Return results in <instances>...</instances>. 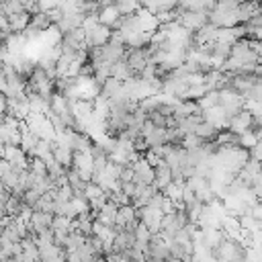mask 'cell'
<instances>
[{"label":"cell","mask_w":262,"mask_h":262,"mask_svg":"<svg viewBox=\"0 0 262 262\" xmlns=\"http://www.w3.org/2000/svg\"><path fill=\"white\" fill-rule=\"evenodd\" d=\"M260 6H262V0H260Z\"/></svg>","instance_id":"cell-32"},{"label":"cell","mask_w":262,"mask_h":262,"mask_svg":"<svg viewBox=\"0 0 262 262\" xmlns=\"http://www.w3.org/2000/svg\"><path fill=\"white\" fill-rule=\"evenodd\" d=\"M156 192H160V190H158L154 184H147V186L137 184V186H135V192H133V196H131V205H133L135 209L147 207V205L151 203V199L156 196Z\"/></svg>","instance_id":"cell-10"},{"label":"cell","mask_w":262,"mask_h":262,"mask_svg":"<svg viewBox=\"0 0 262 262\" xmlns=\"http://www.w3.org/2000/svg\"><path fill=\"white\" fill-rule=\"evenodd\" d=\"M252 125H254V115H252L248 108H244V111H239L237 115L229 117L227 129H229V131H233V133H237V135H242V133L250 131V129H252Z\"/></svg>","instance_id":"cell-8"},{"label":"cell","mask_w":262,"mask_h":262,"mask_svg":"<svg viewBox=\"0 0 262 262\" xmlns=\"http://www.w3.org/2000/svg\"><path fill=\"white\" fill-rule=\"evenodd\" d=\"M121 16H123V14L117 10L115 4H111V6H102L100 12H98V23L104 25V27H108V29H117Z\"/></svg>","instance_id":"cell-15"},{"label":"cell","mask_w":262,"mask_h":262,"mask_svg":"<svg viewBox=\"0 0 262 262\" xmlns=\"http://www.w3.org/2000/svg\"><path fill=\"white\" fill-rule=\"evenodd\" d=\"M237 2L242 4V2H260V0H237Z\"/></svg>","instance_id":"cell-31"},{"label":"cell","mask_w":262,"mask_h":262,"mask_svg":"<svg viewBox=\"0 0 262 262\" xmlns=\"http://www.w3.org/2000/svg\"><path fill=\"white\" fill-rule=\"evenodd\" d=\"M149 237H151V231H149L143 223H139L137 229H135V248H139V250L145 252V248H147V244H149Z\"/></svg>","instance_id":"cell-25"},{"label":"cell","mask_w":262,"mask_h":262,"mask_svg":"<svg viewBox=\"0 0 262 262\" xmlns=\"http://www.w3.org/2000/svg\"><path fill=\"white\" fill-rule=\"evenodd\" d=\"M23 10H27V8L20 0H0V12L4 16H12V14H18Z\"/></svg>","instance_id":"cell-23"},{"label":"cell","mask_w":262,"mask_h":262,"mask_svg":"<svg viewBox=\"0 0 262 262\" xmlns=\"http://www.w3.org/2000/svg\"><path fill=\"white\" fill-rule=\"evenodd\" d=\"M84 244H86V235H84V233H80V231H70L68 237H66V242H63V248H66V252H76V250H80Z\"/></svg>","instance_id":"cell-21"},{"label":"cell","mask_w":262,"mask_h":262,"mask_svg":"<svg viewBox=\"0 0 262 262\" xmlns=\"http://www.w3.org/2000/svg\"><path fill=\"white\" fill-rule=\"evenodd\" d=\"M258 141H260V139H258V133L252 131V129L239 135V147H244V149H248V151H250Z\"/></svg>","instance_id":"cell-27"},{"label":"cell","mask_w":262,"mask_h":262,"mask_svg":"<svg viewBox=\"0 0 262 262\" xmlns=\"http://www.w3.org/2000/svg\"><path fill=\"white\" fill-rule=\"evenodd\" d=\"M137 217H139V221H141L151 233H160V229H162V219H164V213H162L160 209H156V207H151V205L141 207V209H137Z\"/></svg>","instance_id":"cell-4"},{"label":"cell","mask_w":262,"mask_h":262,"mask_svg":"<svg viewBox=\"0 0 262 262\" xmlns=\"http://www.w3.org/2000/svg\"><path fill=\"white\" fill-rule=\"evenodd\" d=\"M203 119L207 123H211L215 129H227V123H229V117L225 115V111L221 106H213L209 111H203Z\"/></svg>","instance_id":"cell-13"},{"label":"cell","mask_w":262,"mask_h":262,"mask_svg":"<svg viewBox=\"0 0 262 262\" xmlns=\"http://www.w3.org/2000/svg\"><path fill=\"white\" fill-rule=\"evenodd\" d=\"M104 258H106V262H131V258L127 254H108Z\"/></svg>","instance_id":"cell-29"},{"label":"cell","mask_w":262,"mask_h":262,"mask_svg":"<svg viewBox=\"0 0 262 262\" xmlns=\"http://www.w3.org/2000/svg\"><path fill=\"white\" fill-rule=\"evenodd\" d=\"M219 106L225 111L227 117H233L246 108V98L231 88H223V90H219Z\"/></svg>","instance_id":"cell-2"},{"label":"cell","mask_w":262,"mask_h":262,"mask_svg":"<svg viewBox=\"0 0 262 262\" xmlns=\"http://www.w3.org/2000/svg\"><path fill=\"white\" fill-rule=\"evenodd\" d=\"M205 143H207L205 139H201L199 135L190 133V135H184V137H182V143H180V147H184L186 151H196V149H201Z\"/></svg>","instance_id":"cell-26"},{"label":"cell","mask_w":262,"mask_h":262,"mask_svg":"<svg viewBox=\"0 0 262 262\" xmlns=\"http://www.w3.org/2000/svg\"><path fill=\"white\" fill-rule=\"evenodd\" d=\"M178 23L184 29L196 33L201 27H205L209 23V14L201 12V10H182V8H178Z\"/></svg>","instance_id":"cell-3"},{"label":"cell","mask_w":262,"mask_h":262,"mask_svg":"<svg viewBox=\"0 0 262 262\" xmlns=\"http://www.w3.org/2000/svg\"><path fill=\"white\" fill-rule=\"evenodd\" d=\"M111 78H117V80H121V82H127V80H131V78H135V74H133V70L129 68V63H127L125 59H121V61H117V63L113 66Z\"/></svg>","instance_id":"cell-20"},{"label":"cell","mask_w":262,"mask_h":262,"mask_svg":"<svg viewBox=\"0 0 262 262\" xmlns=\"http://www.w3.org/2000/svg\"><path fill=\"white\" fill-rule=\"evenodd\" d=\"M4 160L16 168H27V164H29V156L23 151L20 145H6L4 147Z\"/></svg>","instance_id":"cell-14"},{"label":"cell","mask_w":262,"mask_h":262,"mask_svg":"<svg viewBox=\"0 0 262 262\" xmlns=\"http://www.w3.org/2000/svg\"><path fill=\"white\" fill-rule=\"evenodd\" d=\"M217 133H219V129H215L211 123H207L205 119L196 125V129H194V135H199L201 139H205V141H215V137H217Z\"/></svg>","instance_id":"cell-22"},{"label":"cell","mask_w":262,"mask_h":262,"mask_svg":"<svg viewBox=\"0 0 262 262\" xmlns=\"http://www.w3.org/2000/svg\"><path fill=\"white\" fill-rule=\"evenodd\" d=\"M51 156L63 168H72V164H74V149L68 145H61L57 141H51Z\"/></svg>","instance_id":"cell-12"},{"label":"cell","mask_w":262,"mask_h":262,"mask_svg":"<svg viewBox=\"0 0 262 262\" xmlns=\"http://www.w3.org/2000/svg\"><path fill=\"white\" fill-rule=\"evenodd\" d=\"M4 219H6V217H4V215H2V213H0V231H2V229H4Z\"/></svg>","instance_id":"cell-30"},{"label":"cell","mask_w":262,"mask_h":262,"mask_svg":"<svg viewBox=\"0 0 262 262\" xmlns=\"http://www.w3.org/2000/svg\"><path fill=\"white\" fill-rule=\"evenodd\" d=\"M182 192H184V182H174V180H172V182L166 186V190H164V194L176 205V209H178V207H184V205H182Z\"/></svg>","instance_id":"cell-19"},{"label":"cell","mask_w":262,"mask_h":262,"mask_svg":"<svg viewBox=\"0 0 262 262\" xmlns=\"http://www.w3.org/2000/svg\"><path fill=\"white\" fill-rule=\"evenodd\" d=\"M84 199L88 201V205H90L92 211H98V209L108 201V194H106L96 182H88L86 188H84Z\"/></svg>","instance_id":"cell-9"},{"label":"cell","mask_w":262,"mask_h":262,"mask_svg":"<svg viewBox=\"0 0 262 262\" xmlns=\"http://www.w3.org/2000/svg\"><path fill=\"white\" fill-rule=\"evenodd\" d=\"M199 108L201 111H209L213 106H219V90H209L207 94H203L199 100Z\"/></svg>","instance_id":"cell-24"},{"label":"cell","mask_w":262,"mask_h":262,"mask_svg":"<svg viewBox=\"0 0 262 262\" xmlns=\"http://www.w3.org/2000/svg\"><path fill=\"white\" fill-rule=\"evenodd\" d=\"M51 223H53V213L33 211V213H31V219H29V223H27V233L39 235V233H43V231H49V229H51Z\"/></svg>","instance_id":"cell-5"},{"label":"cell","mask_w":262,"mask_h":262,"mask_svg":"<svg viewBox=\"0 0 262 262\" xmlns=\"http://www.w3.org/2000/svg\"><path fill=\"white\" fill-rule=\"evenodd\" d=\"M170 182H172V170H170V166H168L166 162H162L160 166L154 168V186H156L160 192H164Z\"/></svg>","instance_id":"cell-16"},{"label":"cell","mask_w":262,"mask_h":262,"mask_svg":"<svg viewBox=\"0 0 262 262\" xmlns=\"http://www.w3.org/2000/svg\"><path fill=\"white\" fill-rule=\"evenodd\" d=\"M145 256L149 262H166L172 258L170 254V242L162 233H151L149 244L145 248Z\"/></svg>","instance_id":"cell-1"},{"label":"cell","mask_w":262,"mask_h":262,"mask_svg":"<svg viewBox=\"0 0 262 262\" xmlns=\"http://www.w3.org/2000/svg\"><path fill=\"white\" fill-rule=\"evenodd\" d=\"M8 25H10L12 35H20V33L31 25V12H29V10H23V12H18V14L8 16Z\"/></svg>","instance_id":"cell-17"},{"label":"cell","mask_w":262,"mask_h":262,"mask_svg":"<svg viewBox=\"0 0 262 262\" xmlns=\"http://www.w3.org/2000/svg\"><path fill=\"white\" fill-rule=\"evenodd\" d=\"M39 260L41 262H66L68 260V252L63 246L51 244V246H41L39 248Z\"/></svg>","instance_id":"cell-11"},{"label":"cell","mask_w":262,"mask_h":262,"mask_svg":"<svg viewBox=\"0 0 262 262\" xmlns=\"http://www.w3.org/2000/svg\"><path fill=\"white\" fill-rule=\"evenodd\" d=\"M0 35H2L4 39H8V37L12 35V31H10V25H8V16H4L2 12H0Z\"/></svg>","instance_id":"cell-28"},{"label":"cell","mask_w":262,"mask_h":262,"mask_svg":"<svg viewBox=\"0 0 262 262\" xmlns=\"http://www.w3.org/2000/svg\"><path fill=\"white\" fill-rule=\"evenodd\" d=\"M135 219H139L137 217V209L133 207V205H123V207H119V211H117V227L119 229H125L131 221H135Z\"/></svg>","instance_id":"cell-18"},{"label":"cell","mask_w":262,"mask_h":262,"mask_svg":"<svg viewBox=\"0 0 262 262\" xmlns=\"http://www.w3.org/2000/svg\"><path fill=\"white\" fill-rule=\"evenodd\" d=\"M131 166H133V182L135 184H141V186L154 184V166L143 156L137 162H133Z\"/></svg>","instance_id":"cell-6"},{"label":"cell","mask_w":262,"mask_h":262,"mask_svg":"<svg viewBox=\"0 0 262 262\" xmlns=\"http://www.w3.org/2000/svg\"><path fill=\"white\" fill-rule=\"evenodd\" d=\"M111 35H113V29H108V27L98 23L96 27L86 31V47L88 49L90 47H102V45H106L111 41Z\"/></svg>","instance_id":"cell-7"}]
</instances>
